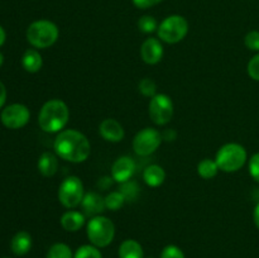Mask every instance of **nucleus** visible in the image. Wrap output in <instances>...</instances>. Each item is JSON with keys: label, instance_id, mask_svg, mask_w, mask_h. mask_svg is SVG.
<instances>
[{"label": "nucleus", "instance_id": "obj_20", "mask_svg": "<svg viewBox=\"0 0 259 258\" xmlns=\"http://www.w3.org/2000/svg\"><path fill=\"white\" fill-rule=\"evenodd\" d=\"M119 258H144L141 243L134 239H125L119 247Z\"/></svg>", "mask_w": 259, "mask_h": 258}, {"label": "nucleus", "instance_id": "obj_31", "mask_svg": "<svg viewBox=\"0 0 259 258\" xmlns=\"http://www.w3.org/2000/svg\"><path fill=\"white\" fill-rule=\"evenodd\" d=\"M248 168H249L250 176L253 177V180L259 182V152L254 153L249 159V164H248Z\"/></svg>", "mask_w": 259, "mask_h": 258}, {"label": "nucleus", "instance_id": "obj_18", "mask_svg": "<svg viewBox=\"0 0 259 258\" xmlns=\"http://www.w3.org/2000/svg\"><path fill=\"white\" fill-rule=\"evenodd\" d=\"M22 66L27 72L35 73L42 68L43 58L34 48H28L22 56Z\"/></svg>", "mask_w": 259, "mask_h": 258}, {"label": "nucleus", "instance_id": "obj_29", "mask_svg": "<svg viewBox=\"0 0 259 258\" xmlns=\"http://www.w3.org/2000/svg\"><path fill=\"white\" fill-rule=\"evenodd\" d=\"M247 71L250 78L259 81V52L249 60L247 66Z\"/></svg>", "mask_w": 259, "mask_h": 258}, {"label": "nucleus", "instance_id": "obj_30", "mask_svg": "<svg viewBox=\"0 0 259 258\" xmlns=\"http://www.w3.org/2000/svg\"><path fill=\"white\" fill-rule=\"evenodd\" d=\"M161 258H185L184 252L177 245L169 244L163 248L161 253Z\"/></svg>", "mask_w": 259, "mask_h": 258}, {"label": "nucleus", "instance_id": "obj_36", "mask_svg": "<svg viewBox=\"0 0 259 258\" xmlns=\"http://www.w3.org/2000/svg\"><path fill=\"white\" fill-rule=\"evenodd\" d=\"M5 39H7V33H5L4 28H3L2 25H0V47H2V46L4 45Z\"/></svg>", "mask_w": 259, "mask_h": 258}, {"label": "nucleus", "instance_id": "obj_28", "mask_svg": "<svg viewBox=\"0 0 259 258\" xmlns=\"http://www.w3.org/2000/svg\"><path fill=\"white\" fill-rule=\"evenodd\" d=\"M244 43L248 50L259 52V32L258 30H250L244 38Z\"/></svg>", "mask_w": 259, "mask_h": 258}, {"label": "nucleus", "instance_id": "obj_10", "mask_svg": "<svg viewBox=\"0 0 259 258\" xmlns=\"http://www.w3.org/2000/svg\"><path fill=\"white\" fill-rule=\"evenodd\" d=\"M0 119L8 129H20L29 121L30 111L23 104H12L3 109Z\"/></svg>", "mask_w": 259, "mask_h": 258}, {"label": "nucleus", "instance_id": "obj_15", "mask_svg": "<svg viewBox=\"0 0 259 258\" xmlns=\"http://www.w3.org/2000/svg\"><path fill=\"white\" fill-rule=\"evenodd\" d=\"M61 225L66 232H77L85 225V214L76 210H68L61 217Z\"/></svg>", "mask_w": 259, "mask_h": 258}, {"label": "nucleus", "instance_id": "obj_5", "mask_svg": "<svg viewBox=\"0 0 259 258\" xmlns=\"http://www.w3.org/2000/svg\"><path fill=\"white\" fill-rule=\"evenodd\" d=\"M86 234L91 244L98 248L108 247L115 237V225L109 218L93 217L86 225Z\"/></svg>", "mask_w": 259, "mask_h": 258}, {"label": "nucleus", "instance_id": "obj_12", "mask_svg": "<svg viewBox=\"0 0 259 258\" xmlns=\"http://www.w3.org/2000/svg\"><path fill=\"white\" fill-rule=\"evenodd\" d=\"M163 46L159 38H147L141 47V57L147 65H157L163 57Z\"/></svg>", "mask_w": 259, "mask_h": 258}, {"label": "nucleus", "instance_id": "obj_1", "mask_svg": "<svg viewBox=\"0 0 259 258\" xmlns=\"http://www.w3.org/2000/svg\"><path fill=\"white\" fill-rule=\"evenodd\" d=\"M55 153L60 158L72 163H81L89 158L91 144L86 136L76 129H63L53 142Z\"/></svg>", "mask_w": 259, "mask_h": 258}, {"label": "nucleus", "instance_id": "obj_33", "mask_svg": "<svg viewBox=\"0 0 259 258\" xmlns=\"http://www.w3.org/2000/svg\"><path fill=\"white\" fill-rule=\"evenodd\" d=\"M177 137V133L174 131V129H167V131H164L163 133H162V139H164V141H175Z\"/></svg>", "mask_w": 259, "mask_h": 258}, {"label": "nucleus", "instance_id": "obj_17", "mask_svg": "<svg viewBox=\"0 0 259 258\" xmlns=\"http://www.w3.org/2000/svg\"><path fill=\"white\" fill-rule=\"evenodd\" d=\"M37 167L40 175H43L45 177H52L58 169L57 154L52 153V152H43L38 158Z\"/></svg>", "mask_w": 259, "mask_h": 258}, {"label": "nucleus", "instance_id": "obj_19", "mask_svg": "<svg viewBox=\"0 0 259 258\" xmlns=\"http://www.w3.org/2000/svg\"><path fill=\"white\" fill-rule=\"evenodd\" d=\"M143 180L148 186L158 187L166 180V172L158 164H151L143 171Z\"/></svg>", "mask_w": 259, "mask_h": 258}, {"label": "nucleus", "instance_id": "obj_13", "mask_svg": "<svg viewBox=\"0 0 259 258\" xmlns=\"http://www.w3.org/2000/svg\"><path fill=\"white\" fill-rule=\"evenodd\" d=\"M99 133L106 142H111V143H118L123 141L125 136L123 125L113 118H106L101 121L99 125Z\"/></svg>", "mask_w": 259, "mask_h": 258}, {"label": "nucleus", "instance_id": "obj_37", "mask_svg": "<svg viewBox=\"0 0 259 258\" xmlns=\"http://www.w3.org/2000/svg\"><path fill=\"white\" fill-rule=\"evenodd\" d=\"M3 63H4V56H3V53H0V67L3 66Z\"/></svg>", "mask_w": 259, "mask_h": 258}, {"label": "nucleus", "instance_id": "obj_34", "mask_svg": "<svg viewBox=\"0 0 259 258\" xmlns=\"http://www.w3.org/2000/svg\"><path fill=\"white\" fill-rule=\"evenodd\" d=\"M5 101H7V88H5L4 83L0 81V109L4 106Z\"/></svg>", "mask_w": 259, "mask_h": 258}, {"label": "nucleus", "instance_id": "obj_38", "mask_svg": "<svg viewBox=\"0 0 259 258\" xmlns=\"http://www.w3.org/2000/svg\"><path fill=\"white\" fill-rule=\"evenodd\" d=\"M149 258H153V257H149Z\"/></svg>", "mask_w": 259, "mask_h": 258}, {"label": "nucleus", "instance_id": "obj_9", "mask_svg": "<svg viewBox=\"0 0 259 258\" xmlns=\"http://www.w3.org/2000/svg\"><path fill=\"white\" fill-rule=\"evenodd\" d=\"M162 141V134L157 129L147 126L136 134L133 139V149L138 156L147 157L158 149Z\"/></svg>", "mask_w": 259, "mask_h": 258}, {"label": "nucleus", "instance_id": "obj_39", "mask_svg": "<svg viewBox=\"0 0 259 258\" xmlns=\"http://www.w3.org/2000/svg\"><path fill=\"white\" fill-rule=\"evenodd\" d=\"M7 258H8V257H7Z\"/></svg>", "mask_w": 259, "mask_h": 258}, {"label": "nucleus", "instance_id": "obj_7", "mask_svg": "<svg viewBox=\"0 0 259 258\" xmlns=\"http://www.w3.org/2000/svg\"><path fill=\"white\" fill-rule=\"evenodd\" d=\"M83 196V184L77 176L66 177L58 187V200L67 209H75L81 205Z\"/></svg>", "mask_w": 259, "mask_h": 258}, {"label": "nucleus", "instance_id": "obj_21", "mask_svg": "<svg viewBox=\"0 0 259 258\" xmlns=\"http://www.w3.org/2000/svg\"><path fill=\"white\" fill-rule=\"evenodd\" d=\"M218 172H219V166H218L215 159L204 158L197 164V174L205 180L212 179V177L217 176Z\"/></svg>", "mask_w": 259, "mask_h": 258}, {"label": "nucleus", "instance_id": "obj_8", "mask_svg": "<svg viewBox=\"0 0 259 258\" xmlns=\"http://www.w3.org/2000/svg\"><path fill=\"white\" fill-rule=\"evenodd\" d=\"M148 111L154 124L166 125L174 116V101L166 94H157L153 98H151Z\"/></svg>", "mask_w": 259, "mask_h": 258}, {"label": "nucleus", "instance_id": "obj_14", "mask_svg": "<svg viewBox=\"0 0 259 258\" xmlns=\"http://www.w3.org/2000/svg\"><path fill=\"white\" fill-rule=\"evenodd\" d=\"M81 206H82L85 215L91 218L98 217V215H100L106 209L105 197H103L98 192H88L83 196Z\"/></svg>", "mask_w": 259, "mask_h": 258}, {"label": "nucleus", "instance_id": "obj_25", "mask_svg": "<svg viewBox=\"0 0 259 258\" xmlns=\"http://www.w3.org/2000/svg\"><path fill=\"white\" fill-rule=\"evenodd\" d=\"M138 28L141 32L149 34V33H153L158 29V23H157L156 18L152 17V15H143V17L139 18Z\"/></svg>", "mask_w": 259, "mask_h": 258}, {"label": "nucleus", "instance_id": "obj_2", "mask_svg": "<svg viewBox=\"0 0 259 258\" xmlns=\"http://www.w3.org/2000/svg\"><path fill=\"white\" fill-rule=\"evenodd\" d=\"M70 109L60 99H52L43 104L38 114V124L46 133H60L67 125Z\"/></svg>", "mask_w": 259, "mask_h": 258}, {"label": "nucleus", "instance_id": "obj_27", "mask_svg": "<svg viewBox=\"0 0 259 258\" xmlns=\"http://www.w3.org/2000/svg\"><path fill=\"white\" fill-rule=\"evenodd\" d=\"M139 91L142 93V95L147 96V98H153L154 95H157V85L154 80L149 77H144L143 80H141Z\"/></svg>", "mask_w": 259, "mask_h": 258}, {"label": "nucleus", "instance_id": "obj_22", "mask_svg": "<svg viewBox=\"0 0 259 258\" xmlns=\"http://www.w3.org/2000/svg\"><path fill=\"white\" fill-rule=\"evenodd\" d=\"M119 191L123 194L125 201H136L139 196V192H141V189H139L138 184L133 180H129V181L123 182L120 185V189Z\"/></svg>", "mask_w": 259, "mask_h": 258}, {"label": "nucleus", "instance_id": "obj_4", "mask_svg": "<svg viewBox=\"0 0 259 258\" xmlns=\"http://www.w3.org/2000/svg\"><path fill=\"white\" fill-rule=\"evenodd\" d=\"M248 158L247 149L239 143H227L219 148L215 156L219 169L232 174L237 172L245 164Z\"/></svg>", "mask_w": 259, "mask_h": 258}, {"label": "nucleus", "instance_id": "obj_16", "mask_svg": "<svg viewBox=\"0 0 259 258\" xmlns=\"http://www.w3.org/2000/svg\"><path fill=\"white\" fill-rule=\"evenodd\" d=\"M30 248H32V235L25 230H20L12 238L10 249L15 255L27 254Z\"/></svg>", "mask_w": 259, "mask_h": 258}, {"label": "nucleus", "instance_id": "obj_26", "mask_svg": "<svg viewBox=\"0 0 259 258\" xmlns=\"http://www.w3.org/2000/svg\"><path fill=\"white\" fill-rule=\"evenodd\" d=\"M73 258H103V255H101V252L98 247L85 244L77 248L76 253L73 254Z\"/></svg>", "mask_w": 259, "mask_h": 258}, {"label": "nucleus", "instance_id": "obj_24", "mask_svg": "<svg viewBox=\"0 0 259 258\" xmlns=\"http://www.w3.org/2000/svg\"><path fill=\"white\" fill-rule=\"evenodd\" d=\"M125 199H124L123 194L120 191H113L105 196V206L108 210H116L120 209L124 204H125Z\"/></svg>", "mask_w": 259, "mask_h": 258}, {"label": "nucleus", "instance_id": "obj_6", "mask_svg": "<svg viewBox=\"0 0 259 258\" xmlns=\"http://www.w3.org/2000/svg\"><path fill=\"white\" fill-rule=\"evenodd\" d=\"M189 33V22L181 15H169L161 22L157 35L162 42L175 45L184 39Z\"/></svg>", "mask_w": 259, "mask_h": 258}, {"label": "nucleus", "instance_id": "obj_11", "mask_svg": "<svg viewBox=\"0 0 259 258\" xmlns=\"http://www.w3.org/2000/svg\"><path fill=\"white\" fill-rule=\"evenodd\" d=\"M136 172V162L128 156H121L115 159L111 166V177L115 182L123 184L129 181Z\"/></svg>", "mask_w": 259, "mask_h": 258}, {"label": "nucleus", "instance_id": "obj_3", "mask_svg": "<svg viewBox=\"0 0 259 258\" xmlns=\"http://www.w3.org/2000/svg\"><path fill=\"white\" fill-rule=\"evenodd\" d=\"M60 35L58 27L47 19L33 22L27 29V40L34 48H48L55 45Z\"/></svg>", "mask_w": 259, "mask_h": 258}, {"label": "nucleus", "instance_id": "obj_23", "mask_svg": "<svg viewBox=\"0 0 259 258\" xmlns=\"http://www.w3.org/2000/svg\"><path fill=\"white\" fill-rule=\"evenodd\" d=\"M46 258H73L72 250L65 243H55L48 249L47 257Z\"/></svg>", "mask_w": 259, "mask_h": 258}, {"label": "nucleus", "instance_id": "obj_32", "mask_svg": "<svg viewBox=\"0 0 259 258\" xmlns=\"http://www.w3.org/2000/svg\"><path fill=\"white\" fill-rule=\"evenodd\" d=\"M133 2V4L136 5L137 8H139V9H148V8H152L154 7V5L159 4L161 2H163V0H132Z\"/></svg>", "mask_w": 259, "mask_h": 258}, {"label": "nucleus", "instance_id": "obj_35", "mask_svg": "<svg viewBox=\"0 0 259 258\" xmlns=\"http://www.w3.org/2000/svg\"><path fill=\"white\" fill-rule=\"evenodd\" d=\"M253 220H254L255 227L259 229V201L257 202V205H255L254 211H253Z\"/></svg>", "mask_w": 259, "mask_h": 258}]
</instances>
